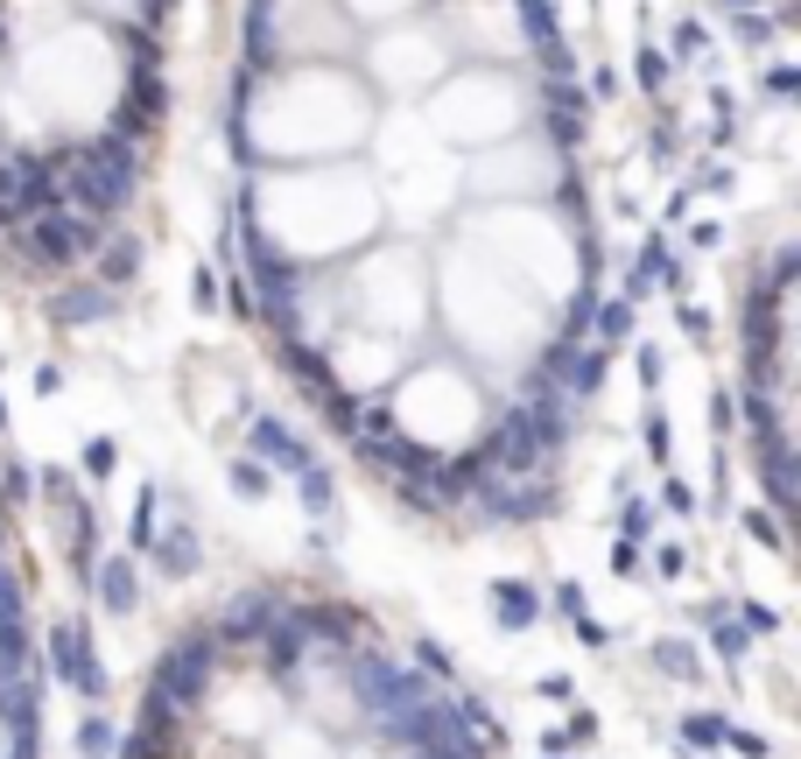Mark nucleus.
Wrapping results in <instances>:
<instances>
[{
  "label": "nucleus",
  "mask_w": 801,
  "mask_h": 759,
  "mask_svg": "<svg viewBox=\"0 0 801 759\" xmlns=\"http://www.w3.org/2000/svg\"><path fill=\"white\" fill-rule=\"evenodd\" d=\"M556 612H563V619H584V612H590L584 584H556Z\"/></svg>",
  "instance_id": "nucleus-40"
},
{
  "label": "nucleus",
  "mask_w": 801,
  "mask_h": 759,
  "mask_svg": "<svg viewBox=\"0 0 801 759\" xmlns=\"http://www.w3.org/2000/svg\"><path fill=\"white\" fill-rule=\"evenodd\" d=\"M590 331H598L605 345H612V338H626V331H633V302H598V324H590Z\"/></svg>",
  "instance_id": "nucleus-31"
},
{
  "label": "nucleus",
  "mask_w": 801,
  "mask_h": 759,
  "mask_svg": "<svg viewBox=\"0 0 801 759\" xmlns=\"http://www.w3.org/2000/svg\"><path fill=\"white\" fill-rule=\"evenodd\" d=\"M275 612H281L275 591H239V598H225V612H218V626H212V648H218V654L260 648V633L275 626Z\"/></svg>",
  "instance_id": "nucleus-7"
},
{
  "label": "nucleus",
  "mask_w": 801,
  "mask_h": 759,
  "mask_svg": "<svg viewBox=\"0 0 801 759\" xmlns=\"http://www.w3.org/2000/svg\"><path fill=\"white\" fill-rule=\"evenodd\" d=\"M724 746H731L738 759H767V738L759 731H724Z\"/></svg>",
  "instance_id": "nucleus-47"
},
{
  "label": "nucleus",
  "mask_w": 801,
  "mask_h": 759,
  "mask_svg": "<svg viewBox=\"0 0 801 759\" xmlns=\"http://www.w3.org/2000/svg\"><path fill=\"white\" fill-rule=\"evenodd\" d=\"M598 289H590V281H584V289H577V302H569V310H563V338H556V345H590V324H598Z\"/></svg>",
  "instance_id": "nucleus-19"
},
{
  "label": "nucleus",
  "mask_w": 801,
  "mask_h": 759,
  "mask_svg": "<svg viewBox=\"0 0 801 759\" xmlns=\"http://www.w3.org/2000/svg\"><path fill=\"white\" fill-rule=\"evenodd\" d=\"M724 8H752V0H724Z\"/></svg>",
  "instance_id": "nucleus-57"
},
{
  "label": "nucleus",
  "mask_w": 801,
  "mask_h": 759,
  "mask_svg": "<svg viewBox=\"0 0 801 759\" xmlns=\"http://www.w3.org/2000/svg\"><path fill=\"white\" fill-rule=\"evenodd\" d=\"M479 506L500 527H527V521L556 514V485H548V479H485L479 485Z\"/></svg>",
  "instance_id": "nucleus-5"
},
{
  "label": "nucleus",
  "mask_w": 801,
  "mask_h": 759,
  "mask_svg": "<svg viewBox=\"0 0 801 759\" xmlns=\"http://www.w3.org/2000/svg\"><path fill=\"white\" fill-rule=\"evenodd\" d=\"M225 310H233V317H254V289H246V275L225 281Z\"/></svg>",
  "instance_id": "nucleus-44"
},
{
  "label": "nucleus",
  "mask_w": 801,
  "mask_h": 759,
  "mask_svg": "<svg viewBox=\"0 0 801 759\" xmlns=\"http://www.w3.org/2000/svg\"><path fill=\"white\" fill-rule=\"evenodd\" d=\"M633 71H640V78H633L640 92H661V85H668V56H661V50H640Z\"/></svg>",
  "instance_id": "nucleus-33"
},
{
  "label": "nucleus",
  "mask_w": 801,
  "mask_h": 759,
  "mask_svg": "<svg viewBox=\"0 0 801 759\" xmlns=\"http://www.w3.org/2000/svg\"><path fill=\"white\" fill-rule=\"evenodd\" d=\"M640 380H647V387H661V352L654 345H640Z\"/></svg>",
  "instance_id": "nucleus-52"
},
{
  "label": "nucleus",
  "mask_w": 801,
  "mask_h": 759,
  "mask_svg": "<svg viewBox=\"0 0 801 759\" xmlns=\"http://www.w3.org/2000/svg\"><path fill=\"white\" fill-rule=\"evenodd\" d=\"M647 458H654V464H668V423H661L654 408H647Z\"/></svg>",
  "instance_id": "nucleus-45"
},
{
  "label": "nucleus",
  "mask_w": 801,
  "mask_h": 759,
  "mask_svg": "<svg viewBox=\"0 0 801 759\" xmlns=\"http://www.w3.org/2000/svg\"><path fill=\"white\" fill-rule=\"evenodd\" d=\"M113 738H120V731H113V725H106V717H99V710H92V717H85V725H78V752H85V759H113Z\"/></svg>",
  "instance_id": "nucleus-26"
},
{
  "label": "nucleus",
  "mask_w": 801,
  "mask_h": 759,
  "mask_svg": "<svg viewBox=\"0 0 801 759\" xmlns=\"http://www.w3.org/2000/svg\"><path fill=\"white\" fill-rule=\"evenodd\" d=\"M731 43L738 50H767L773 43V14H738V22H731Z\"/></svg>",
  "instance_id": "nucleus-29"
},
{
  "label": "nucleus",
  "mask_w": 801,
  "mask_h": 759,
  "mask_svg": "<svg viewBox=\"0 0 801 759\" xmlns=\"http://www.w3.org/2000/svg\"><path fill=\"white\" fill-rule=\"evenodd\" d=\"M703 50H711V35L696 22H675V56H703Z\"/></svg>",
  "instance_id": "nucleus-42"
},
{
  "label": "nucleus",
  "mask_w": 801,
  "mask_h": 759,
  "mask_svg": "<svg viewBox=\"0 0 801 759\" xmlns=\"http://www.w3.org/2000/svg\"><path fill=\"white\" fill-rule=\"evenodd\" d=\"M225 485H233L239 500H267V492H275V471H267L260 458H233L225 464Z\"/></svg>",
  "instance_id": "nucleus-20"
},
{
  "label": "nucleus",
  "mask_w": 801,
  "mask_h": 759,
  "mask_svg": "<svg viewBox=\"0 0 801 759\" xmlns=\"http://www.w3.org/2000/svg\"><path fill=\"white\" fill-rule=\"evenodd\" d=\"M661 506H668V514H696L703 500H696V485H690V479H668V485H661Z\"/></svg>",
  "instance_id": "nucleus-34"
},
{
  "label": "nucleus",
  "mask_w": 801,
  "mask_h": 759,
  "mask_svg": "<svg viewBox=\"0 0 801 759\" xmlns=\"http://www.w3.org/2000/svg\"><path fill=\"white\" fill-rule=\"evenodd\" d=\"M64 387V366H35V394H56Z\"/></svg>",
  "instance_id": "nucleus-54"
},
{
  "label": "nucleus",
  "mask_w": 801,
  "mask_h": 759,
  "mask_svg": "<svg viewBox=\"0 0 801 759\" xmlns=\"http://www.w3.org/2000/svg\"><path fill=\"white\" fill-rule=\"evenodd\" d=\"M534 366L556 380L569 402H590V394L605 387V373H612V352H605V345H548Z\"/></svg>",
  "instance_id": "nucleus-6"
},
{
  "label": "nucleus",
  "mask_w": 801,
  "mask_h": 759,
  "mask_svg": "<svg viewBox=\"0 0 801 759\" xmlns=\"http://www.w3.org/2000/svg\"><path fill=\"white\" fill-rule=\"evenodd\" d=\"M738 527H746L759 548H773V556L788 548V527H780V514H759V506H752V514H738Z\"/></svg>",
  "instance_id": "nucleus-24"
},
{
  "label": "nucleus",
  "mask_w": 801,
  "mask_h": 759,
  "mask_svg": "<svg viewBox=\"0 0 801 759\" xmlns=\"http://www.w3.org/2000/svg\"><path fill=\"white\" fill-rule=\"evenodd\" d=\"M162 14H169V0H141V22H134V29L156 35V29H162Z\"/></svg>",
  "instance_id": "nucleus-50"
},
{
  "label": "nucleus",
  "mask_w": 801,
  "mask_h": 759,
  "mask_svg": "<svg viewBox=\"0 0 801 759\" xmlns=\"http://www.w3.org/2000/svg\"><path fill=\"white\" fill-rule=\"evenodd\" d=\"M120 43H127V56H134V78H162V43L148 29H120Z\"/></svg>",
  "instance_id": "nucleus-22"
},
{
  "label": "nucleus",
  "mask_w": 801,
  "mask_h": 759,
  "mask_svg": "<svg viewBox=\"0 0 801 759\" xmlns=\"http://www.w3.org/2000/svg\"><path fill=\"white\" fill-rule=\"evenodd\" d=\"M647 661H654L668 682H703V654L690 648V640H654V648H647Z\"/></svg>",
  "instance_id": "nucleus-17"
},
{
  "label": "nucleus",
  "mask_w": 801,
  "mask_h": 759,
  "mask_svg": "<svg viewBox=\"0 0 801 759\" xmlns=\"http://www.w3.org/2000/svg\"><path fill=\"white\" fill-rule=\"evenodd\" d=\"M542 696L548 704H569V675H542Z\"/></svg>",
  "instance_id": "nucleus-55"
},
{
  "label": "nucleus",
  "mask_w": 801,
  "mask_h": 759,
  "mask_svg": "<svg viewBox=\"0 0 801 759\" xmlns=\"http://www.w3.org/2000/svg\"><path fill=\"white\" fill-rule=\"evenodd\" d=\"M675 324L690 331V338H703V331H711V317H703V310H690V302H682V310H675Z\"/></svg>",
  "instance_id": "nucleus-51"
},
{
  "label": "nucleus",
  "mask_w": 801,
  "mask_h": 759,
  "mask_svg": "<svg viewBox=\"0 0 801 759\" xmlns=\"http://www.w3.org/2000/svg\"><path fill=\"white\" fill-rule=\"evenodd\" d=\"M246 458H260V464H281L296 479V471H310V443L289 429V423H275V415H254V429H246Z\"/></svg>",
  "instance_id": "nucleus-9"
},
{
  "label": "nucleus",
  "mask_w": 801,
  "mask_h": 759,
  "mask_svg": "<svg viewBox=\"0 0 801 759\" xmlns=\"http://www.w3.org/2000/svg\"><path fill=\"white\" fill-rule=\"evenodd\" d=\"M212 296H218V275H212V268H197V302H204V310H218Z\"/></svg>",
  "instance_id": "nucleus-53"
},
{
  "label": "nucleus",
  "mask_w": 801,
  "mask_h": 759,
  "mask_svg": "<svg viewBox=\"0 0 801 759\" xmlns=\"http://www.w3.org/2000/svg\"><path fill=\"white\" fill-rule=\"evenodd\" d=\"M542 99L556 113H569V120H590V92L577 78H542Z\"/></svg>",
  "instance_id": "nucleus-23"
},
{
  "label": "nucleus",
  "mask_w": 801,
  "mask_h": 759,
  "mask_svg": "<svg viewBox=\"0 0 801 759\" xmlns=\"http://www.w3.org/2000/svg\"><path fill=\"white\" fill-rule=\"evenodd\" d=\"M640 569V548L633 542H612V577H633Z\"/></svg>",
  "instance_id": "nucleus-48"
},
{
  "label": "nucleus",
  "mask_w": 801,
  "mask_h": 759,
  "mask_svg": "<svg viewBox=\"0 0 801 759\" xmlns=\"http://www.w3.org/2000/svg\"><path fill=\"white\" fill-rule=\"evenodd\" d=\"M479 464L492 471V479H542V464H548V450L534 443V429L521 423V415H500V423L485 429V443H479Z\"/></svg>",
  "instance_id": "nucleus-4"
},
{
  "label": "nucleus",
  "mask_w": 801,
  "mask_h": 759,
  "mask_svg": "<svg viewBox=\"0 0 801 759\" xmlns=\"http://www.w3.org/2000/svg\"><path fill=\"white\" fill-rule=\"evenodd\" d=\"M492 619H500L506 633H521V626L542 619V591L521 584V577H500V584H492Z\"/></svg>",
  "instance_id": "nucleus-16"
},
{
  "label": "nucleus",
  "mask_w": 801,
  "mask_h": 759,
  "mask_svg": "<svg viewBox=\"0 0 801 759\" xmlns=\"http://www.w3.org/2000/svg\"><path fill=\"white\" fill-rule=\"evenodd\" d=\"M612 92H619V71L598 64V71H590V99H612Z\"/></svg>",
  "instance_id": "nucleus-49"
},
{
  "label": "nucleus",
  "mask_w": 801,
  "mask_h": 759,
  "mask_svg": "<svg viewBox=\"0 0 801 759\" xmlns=\"http://www.w3.org/2000/svg\"><path fill=\"white\" fill-rule=\"evenodd\" d=\"M423 759H464V752H423Z\"/></svg>",
  "instance_id": "nucleus-56"
},
{
  "label": "nucleus",
  "mask_w": 801,
  "mask_h": 759,
  "mask_svg": "<svg viewBox=\"0 0 801 759\" xmlns=\"http://www.w3.org/2000/svg\"><path fill=\"white\" fill-rule=\"evenodd\" d=\"M415 661H423L415 675H450V654L436 648V640H415Z\"/></svg>",
  "instance_id": "nucleus-39"
},
{
  "label": "nucleus",
  "mask_w": 801,
  "mask_h": 759,
  "mask_svg": "<svg viewBox=\"0 0 801 759\" xmlns=\"http://www.w3.org/2000/svg\"><path fill=\"white\" fill-rule=\"evenodd\" d=\"M50 675L64 682L71 696H85V704H99V696H106L99 648H92V633H85L78 619H56V626H50Z\"/></svg>",
  "instance_id": "nucleus-3"
},
{
  "label": "nucleus",
  "mask_w": 801,
  "mask_h": 759,
  "mask_svg": "<svg viewBox=\"0 0 801 759\" xmlns=\"http://www.w3.org/2000/svg\"><path fill=\"white\" fill-rule=\"evenodd\" d=\"M127 542H134V548H141V556H148V542H156V485H148V492H141V500H134V521H127Z\"/></svg>",
  "instance_id": "nucleus-28"
},
{
  "label": "nucleus",
  "mask_w": 801,
  "mask_h": 759,
  "mask_svg": "<svg viewBox=\"0 0 801 759\" xmlns=\"http://www.w3.org/2000/svg\"><path fill=\"white\" fill-rule=\"evenodd\" d=\"M724 717L717 710H696V717H682V746H724Z\"/></svg>",
  "instance_id": "nucleus-25"
},
{
  "label": "nucleus",
  "mask_w": 801,
  "mask_h": 759,
  "mask_svg": "<svg viewBox=\"0 0 801 759\" xmlns=\"http://www.w3.org/2000/svg\"><path fill=\"white\" fill-rule=\"evenodd\" d=\"M148 556H156V569H162V577H190V569L204 563V548H197V535H190V521H177V527H156Z\"/></svg>",
  "instance_id": "nucleus-15"
},
{
  "label": "nucleus",
  "mask_w": 801,
  "mask_h": 759,
  "mask_svg": "<svg viewBox=\"0 0 801 759\" xmlns=\"http://www.w3.org/2000/svg\"><path fill=\"white\" fill-rule=\"evenodd\" d=\"M113 759H183V725H177V717L141 710V725L113 738Z\"/></svg>",
  "instance_id": "nucleus-11"
},
{
  "label": "nucleus",
  "mask_w": 801,
  "mask_h": 759,
  "mask_svg": "<svg viewBox=\"0 0 801 759\" xmlns=\"http://www.w3.org/2000/svg\"><path fill=\"white\" fill-rule=\"evenodd\" d=\"M281 373L296 380V387H310L317 402L338 387V373H331V359H323L317 345H302V338H281Z\"/></svg>",
  "instance_id": "nucleus-14"
},
{
  "label": "nucleus",
  "mask_w": 801,
  "mask_h": 759,
  "mask_svg": "<svg viewBox=\"0 0 801 759\" xmlns=\"http://www.w3.org/2000/svg\"><path fill=\"white\" fill-rule=\"evenodd\" d=\"M738 626H746V633H780V612L773 605H738Z\"/></svg>",
  "instance_id": "nucleus-36"
},
{
  "label": "nucleus",
  "mask_w": 801,
  "mask_h": 759,
  "mask_svg": "<svg viewBox=\"0 0 801 759\" xmlns=\"http://www.w3.org/2000/svg\"><path fill=\"white\" fill-rule=\"evenodd\" d=\"M569 626H577V640H584V648H612V626H605V619H569Z\"/></svg>",
  "instance_id": "nucleus-43"
},
{
  "label": "nucleus",
  "mask_w": 801,
  "mask_h": 759,
  "mask_svg": "<svg viewBox=\"0 0 801 759\" xmlns=\"http://www.w3.org/2000/svg\"><path fill=\"white\" fill-rule=\"evenodd\" d=\"M296 492H302V506H310L317 521H323V514H331V506H338V485H331V471H323V464L296 471Z\"/></svg>",
  "instance_id": "nucleus-21"
},
{
  "label": "nucleus",
  "mask_w": 801,
  "mask_h": 759,
  "mask_svg": "<svg viewBox=\"0 0 801 759\" xmlns=\"http://www.w3.org/2000/svg\"><path fill=\"white\" fill-rule=\"evenodd\" d=\"M113 317H120V296L99 289V281H71V289L50 296V324L64 331H92V324H113Z\"/></svg>",
  "instance_id": "nucleus-8"
},
{
  "label": "nucleus",
  "mask_w": 801,
  "mask_h": 759,
  "mask_svg": "<svg viewBox=\"0 0 801 759\" xmlns=\"http://www.w3.org/2000/svg\"><path fill=\"white\" fill-rule=\"evenodd\" d=\"M141 260H148V254H141V239H134V233L99 239V275H92V281L120 296V289H134V281H141Z\"/></svg>",
  "instance_id": "nucleus-13"
},
{
  "label": "nucleus",
  "mask_w": 801,
  "mask_h": 759,
  "mask_svg": "<svg viewBox=\"0 0 801 759\" xmlns=\"http://www.w3.org/2000/svg\"><path fill=\"white\" fill-rule=\"evenodd\" d=\"M647 535H654V506H647V500H626L619 506V542H647Z\"/></svg>",
  "instance_id": "nucleus-27"
},
{
  "label": "nucleus",
  "mask_w": 801,
  "mask_h": 759,
  "mask_svg": "<svg viewBox=\"0 0 801 759\" xmlns=\"http://www.w3.org/2000/svg\"><path fill=\"white\" fill-rule=\"evenodd\" d=\"M0 619H22V577L0 563Z\"/></svg>",
  "instance_id": "nucleus-37"
},
{
  "label": "nucleus",
  "mask_w": 801,
  "mask_h": 759,
  "mask_svg": "<svg viewBox=\"0 0 801 759\" xmlns=\"http://www.w3.org/2000/svg\"><path fill=\"white\" fill-rule=\"evenodd\" d=\"M113 458H120V450H113L106 436H92V443H85V471H92V479H106V471H113Z\"/></svg>",
  "instance_id": "nucleus-38"
},
{
  "label": "nucleus",
  "mask_w": 801,
  "mask_h": 759,
  "mask_svg": "<svg viewBox=\"0 0 801 759\" xmlns=\"http://www.w3.org/2000/svg\"><path fill=\"white\" fill-rule=\"evenodd\" d=\"M577 141H584V120H569V113H548V148H563V156H569Z\"/></svg>",
  "instance_id": "nucleus-35"
},
{
  "label": "nucleus",
  "mask_w": 801,
  "mask_h": 759,
  "mask_svg": "<svg viewBox=\"0 0 801 759\" xmlns=\"http://www.w3.org/2000/svg\"><path fill=\"white\" fill-rule=\"evenodd\" d=\"M212 675H218V648H212V633H183V640H169L162 661H156V675H148V704L141 710H156V717H183L212 696Z\"/></svg>",
  "instance_id": "nucleus-1"
},
{
  "label": "nucleus",
  "mask_w": 801,
  "mask_h": 759,
  "mask_svg": "<svg viewBox=\"0 0 801 759\" xmlns=\"http://www.w3.org/2000/svg\"><path fill=\"white\" fill-rule=\"evenodd\" d=\"M162 106H169V92H162V78H127V99H120V120H113V135L141 141L148 127L162 120Z\"/></svg>",
  "instance_id": "nucleus-12"
},
{
  "label": "nucleus",
  "mask_w": 801,
  "mask_h": 759,
  "mask_svg": "<svg viewBox=\"0 0 801 759\" xmlns=\"http://www.w3.org/2000/svg\"><path fill=\"white\" fill-rule=\"evenodd\" d=\"M29 492H35V464L8 458V464H0V506H8V500H29Z\"/></svg>",
  "instance_id": "nucleus-30"
},
{
  "label": "nucleus",
  "mask_w": 801,
  "mask_h": 759,
  "mask_svg": "<svg viewBox=\"0 0 801 759\" xmlns=\"http://www.w3.org/2000/svg\"><path fill=\"white\" fill-rule=\"evenodd\" d=\"M590 738H598V717H590V710H577V717L563 725V746H590Z\"/></svg>",
  "instance_id": "nucleus-46"
},
{
  "label": "nucleus",
  "mask_w": 801,
  "mask_h": 759,
  "mask_svg": "<svg viewBox=\"0 0 801 759\" xmlns=\"http://www.w3.org/2000/svg\"><path fill=\"white\" fill-rule=\"evenodd\" d=\"M0 423H8V402H0Z\"/></svg>",
  "instance_id": "nucleus-58"
},
{
  "label": "nucleus",
  "mask_w": 801,
  "mask_h": 759,
  "mask_svg": "<svg viewBox=\"0 0 801 759\" xmlns=\"http://www.w3.org/2000/svg\"><path fill=\"white\" fill-rule=\"evenodd\" d=\"M711 648H717L724 661H746V648H752V640H746V626H738V619H724L717 633H711Z\"/></svg>",
  "instance_id": "nucleus-32"
},
{
  "label": "nucleus",
  "mask_w": 801,
  "mask_h": 759,
  "mask_svg": "<svg viewBox=\"0 0 801 759\" xmlns=\"http://www.w3.org/2000/svg\"><path fill=\"white\" fill-rule=\"evenodd\" d=\"M767 92H773V99H794V92H801V71L794 64H773L767 71Z\"/></svg>",
  "instance_id": "nucleus-41"
},
{
  "label": "nucleus",
  "mask_w": 801,
  "mask_h": 759,
  "mask_svg": "<svg viewBox=\"0 0 801 759\" xmlns=\"http://www.w3.org/2000/svg\"><path fill=\"white\" fill-rule=\"evenodd\" d=\"M92 598H99L106 619L141 612V569H134V556H99V569H92Z\"/></svg>",
  "instance_id": "nucleus-10"
},
{
  "label": "nucleus",
  "mask_w": 801,
  "mask_h": 759,
  "mask_svg": "<svg viewBox=\"0 0 801 759\" xmlns=\"http://www.w3.org/2000/svg\"><path fill=\"white\" fill-rule=\"evenodd\" d=\"M99 233L106 225L99 218H85V212H35L22 225V246H29V260H43V268H78V260L99 254Z\"/></svg>",
  "instance_id": "nucleus-2"
},
{
  "label": "nucleus",
  "mask_w": 801,
  "mask_h": 759,
  "mask_svg": "<svg viewBox=\"0 0 801 759\" xmlns=\"http://www.w3.org/2000/svg\"><path fill=\"white\" fill-rule=\"evenodd\" d=\"M513 22H521V35L534 50L542 43H563V22H556V0H513Z\"/></svg>",
  "instance_id": "nucleus-18"
}]
</instances>
